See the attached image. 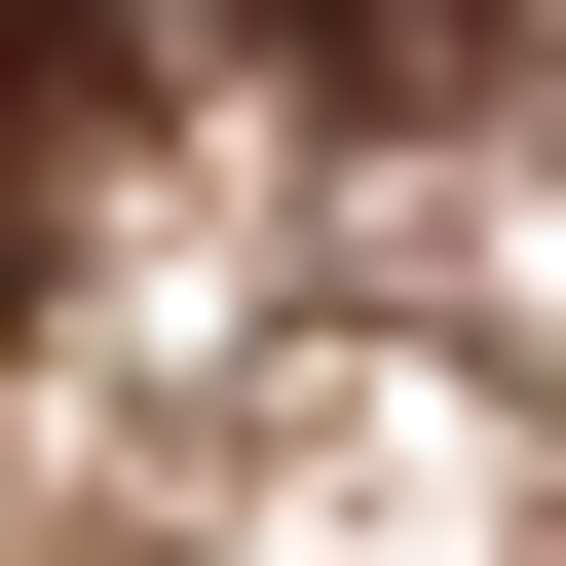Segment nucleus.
Masks as SVG:
<instances>
[{
    "mask_svg": "<svg viewBox=\"0 0 566 566\" xmlns=\"http://www.w3.org/2000/svg\"><path fill=\"white\" fill-rule=\"evenodd\" d=\"M114 114H151V0H0V303H39V227H76Z\"/></svg>",
    "mask_w": 566,
    "mask_h": 566,
    "instance_id": "nucleus-1",
    "label": "nucleus"
},
{
    "mask_svg": "<svg viewBox=\"0 0 566 566\" xmlns=\"http://www.w3.org/2000/svg\"><path fill=\"white\" fill-rule=\"evenodd\" d=\"M227 39H264V76H303V114H453V76L528 39V0H227Z\"/></svg>",
    "mask_w": 566,
    "mask_h": 566,
    "instance_id": "nucleus-2",
    "label": "nucleus"
}]
</instances>
